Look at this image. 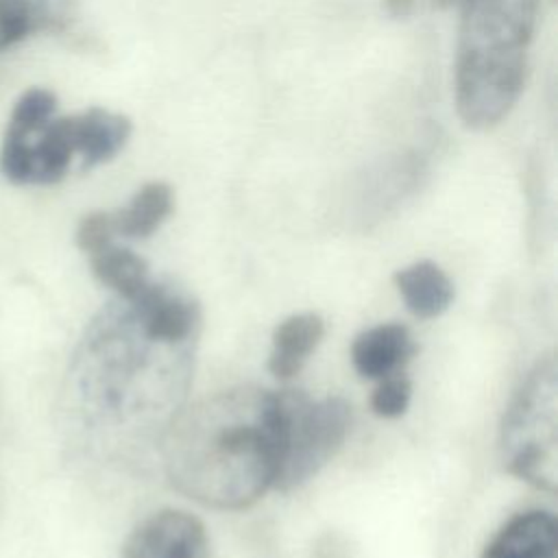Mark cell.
Segmentation results:
<instances>
[{
  "mask_svg": "<svg viewBox=\"0 0 558 558\" xmlns=\"http://www.w3.org/2000/svg\"><path fill=\"white\" fill-rule=\"evenodd\" d=\"M174 205L172 187L163 181L146 183L135 192L126 207L111 211L116 235L142 240L153 235L159 225L170 216Z\"/></svg>",
  "mask_w": 558,
  "mask_h": 558,
  "instance_id": "obj_15",
  "label": "cell"
},
{
  "mask_svg": "<svg viewBox=\"0 0 558 558\" xmlns=\"http://www.w3.org/2000/svg\"><path fill=\"white\" fill-rule=\"evenodd\" d=\"M395 283L405 307L416 318H436L453 301V286L449 277L438 264L429 259H421L401 268L395 275Z\"/></svg>",
  "mask_w": 558,
  "mask_h": 558,
  "instance_id": "obj_14",
  "label": "cell"
},
{
  "mask_svg": "<svg viewBox=\"0 0 558 558\" xmlns=\"http://www.w3.org/2000/svg\"><path fill=\"white\" fill-rule=\"evenodd\" d=\"M76 159L83 168H94L113 159L131 137V120L122 113L92 107L72 116Z\"/></svg>",
  "mask_w": 558,
  "mask_h": 558,
  "instance_id": "obj_12",
  "label": "cell"
},
{
  "mask_svg": "<svg viewBox=\"0 0 558 558\" xmlns=\"http://www.w3.org/2000/svg\"><path fill=\"white\" fill-rule=\"evenodd\" d=\"M92 272L100 283L111 288L118 299H133L148 283V264L131 248L118 246L116 242L87 255Z\"/></svg>",
  "mask_w": 558,
  "mask_h": 558,
  "instance_id": "obj_16",
  "label": "cell"
},
{
  "mask_svg": "<svg viewBox=\"0 0 558 558\" xmlns=\"http://www.w3.org/2000/svg\"><path fill=\"white\" fill-rule=\"evenodd\" d=\"M81 4L83 0H0V50L33 35L63 31Z\"/></svg>",
  "mask_w": 558,
  "mask_h": 558,
  "instance_id": "obj_8",
  "label": "cell"
},
{
  "mask_svg": "<svg viewBox=\"0 0 558 558\" xmlns=\"http://www.w3.org/2000/svg\"><path fill=\"white\" fill-rule=\"evenodd\" d=\"M325 323L314 312L292 314L272 331L268 371L277 379L294 377L323 340Z\"/></svg>",
  "mask_w": 558,
  "mask_h": 558,
  "instance_id": "obj_13",
  "label": "cell"
},
{
  "mask_svg": "<svg viewBox=\"0 0 558 558\" xmlns=\"http://www.w3.org/2000/svg\"><path fill=\"white\" fill-rule=\"evenodd\" d=\"M384 9L392 17H408L416 9V0H384Z\"/></svg>",
  "mask_w": 558,
  "mask_h": 558,
  "instance_id": "obj_19",
  "label": "cell"
},
{
  "mask_svg": "<svg viewBox=\"0 0 558 558\" xmlns=\"http://www.w3.org/2000/svg\"><path fill=\"white\" fill-rule=\"evenodd\" d=\"M120 558H209L205 525L187 512L159 510L126 536Z\"/></svg>",
  "mask_w": 558,
  "mask_h": 558,
  "instance_id": "obj_7",
  "label": "cell"
},
{
  "mask_svg": "<svg viewBox=\"0 0 558 558\" xmlns=\"http://www.w3.org/2000/svg\"><path fill=\"white\" fill-rule=\"evenodd\" d=\"M558 371L549 355L538 362L512 397L499 434L504 466L543 488L558 482Z\"/></svg>",
  "mask_w": 558,
  "mask_h": 558,
  "instance_id": "obj_4",
  "label": "cell"
},
{
  "mask_svg": "<svg viewBox=\"0 0 558 558\" xmlns=\"http://www.w3.org/2000/svg\"><path fill=\"white\" fill-rule=\"evenodd\" d=\"M462 2H464V0H432V4H434V7H438V9H451V7H462Z\"/></svg>",
  "mask_w": 558,
  "mask_h": 558,
  "instance_id": "obj_20",
  "label": "cell"
},
{
  "mask_svg": "<svg viewBox=\"0 0 558 558\" xmlns=\"http://www.w3.org/2000/svg\"><path fill=\"white\" fill-rule=\"evenodd\" d=\"M76 159L72 116H57L50 89L24 92L7 120L0 144V170L17 185H50L61 181Z\"/></svg>",
  "mask_w": 558,
  "mask_h": 558,
  "instance_id": "obj_5",
  "label": "cell"
},
{
  "mask_svg": "<svg viewBox=\"0 0 558 558\" xmlns=\"http://www.w3.org/2000/svg\"><path fill=\"white\" fill-rule=\"evenodd\" d=\"M196 338L159 333L133 301L116 299L87 325L72 355L65 410L85 447L111 458L161 445L181 412Z\"/></svg>",
  "mask_w": 558,
  "mask_h": 558,
  "instance_id": "obj_1",
  "label": "cell"
},
{
  "mask_svg": "<svg viewBox=\"0 0 558 558\" xmlns=\"http://www.w3.org/2000/svg\"><path fill=\"white\" fill-rule=\"evenodd\" d=\"M412 399V381L399 371L384 379L371 395V410L381 418L401 416Z\"/></svg>",
  "mask_w": 558,
  "mask_h": 558,
  "instance_id": "obj_17",
  "label": "cell"
},
{
  "mask_svg": "<svg viewBox=\"0 0 558 558\" xmlns=\"http://www.w3.org/2000/svg\"><path fill=\"white\" fill-rule=\"evenodd\" d=\"M482 558H558V525L549 512L530 510L510 519Z\"/></svg>",
  "mask_w": 558,
  "mask_h": 558,
  "instance_id": "obj_11",
  "label": "cell"
},
{
  "mask_svg": "<svg viewBox=\"0 0 558 558\" xmlns=\"http://www.w3.org/2000/svg\"><path fill=\"white\" fill-rule=\"evenodd\" d=\"M279 440L277 392L255 386L220 390L179 412L166 429V475L203 506L240 510L275 484Z\"/></svg>",
  "mask_w": 558,
  "mask_h": 558,
  "instance_id": "obj_2",
  "label": "cell"
},
{
  "mask_svg": "<svg viewBox=\"0 0 558 558\" xmlns=\"http://www.w3.org/2000/svg\"><path fill=\"white\" fill-rule=\"evenodd\" d=\"M281 440L275 488L292 490L316 475L342 447L351 408L340 397L310 399L299 390L277 392Z\"/></svg>",
  "mask_w": 558,
  "mask_h": 558,
  "instance_id": "obj_6",
  "label": "cell"
},
{
  "mask_svg": "<svg viewBox=\"0 0 558 558\" xmlns=\"http://www.w3.org/2000/svg\"><path fill=\"white\" fill-rule=\"evenodd\" d=\"M427 174V157L421 150H403L379 161L366 177L360 192L366 196V214L381 216L408 194H412Z\"/></svg>",
  "mask_w": 558,
  "mask_h": 558,
  "instance_id": "obj_10",
  "label": "cell"
},
{
  "mask_svg": "<svg viewBox=\"0 0 558 558\" xmlns=\"http://www.w3.org/2000/svg\"><path fill=\"white\" fill-rule=\"evenodd\" d=\"M116 229L111 211H92L83 216L76 227V244L85 255L96 253L98 248L116 242Z\"/></svg>",
  "mask_w": 558,
  "mask_h": 558,
  "instance_id": "obj_18",
  "label": "cell"
},
{
  "mask_svg": "<svg viewBox=\"0 0 558 558\" xmlns=\"http://www.w3.org/2000/svg\"><path fill=\"white\" fill-rule=\"evenodd\" d=\"M541 0H464L456 57V107L469 129L499 124L517 105Z\"/></svg>",
  "mask_w": 558,
  "mask_h": 558,
  "instance_id": "obj_3",
  "label": "cell"
},
{
  "mask_svg": "<svg viewBox=\"0 0 558 558\" xmlns=\"http://www.w3.org/2000/svg\"><path fill=\"white\" fill-rule=\"evenodd\" d=\"M416 353V344L408 327L399 323H381L364 329L351 347V362L366 379H384L399 373Z\"/></svg>",
  "mask_w": 558,
  "mask_h": 558,
  "instance_id": "obj_9",
  "label": "cell"
}]
</instances>
